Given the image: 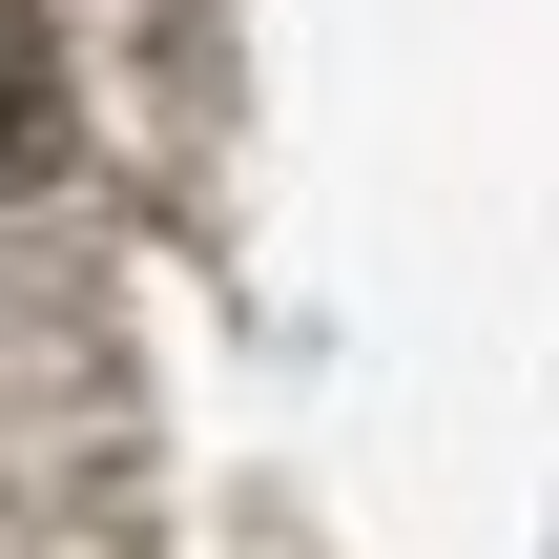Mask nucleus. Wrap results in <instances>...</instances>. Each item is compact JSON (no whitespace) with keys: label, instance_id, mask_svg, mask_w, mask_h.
I'll use <instances>...</instances> for the list:
<instances>
[{"label":"nucleus","instance_id":"1","mask_svg":"<svg viewBox=\"0 0 559 559\" xmlns=\"http://www.w3.org/2000/svg\"><path fill=\"white\" fill-rule=\"evenodd\" d=\"M62 166V41H41V0H0V187H41Z\"/></svg>","mask_w":559,"mask_h":559}]
</instances>
